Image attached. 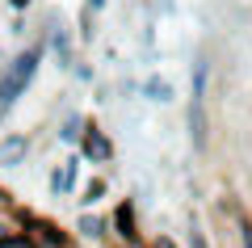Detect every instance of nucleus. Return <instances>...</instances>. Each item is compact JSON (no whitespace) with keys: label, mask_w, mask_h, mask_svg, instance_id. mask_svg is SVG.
I'll return each mask as SVG.
<instances>
[{"label":"nucleus","mask_w":252,"mask_h":248,"mask_svg":"<svg viewBox=\"0 0 252 248\" xmlns=\"http://www.w3.org/2000/svg\"><path fill=\"white\" fill-rule=\"evenodd\" d=\"M105 194H109V181H105V177H93L89 185L80 189V211H93V206H97Z\"/></svg>","instance_id":"obj_11"},{"label":"nucleus","mask_w":252,"mask_h":248,"mask_svg":"<svg viewBox=\"0 0 252 248\" xmlns=\"http://www.w3.org/2000/svg\"><path fill=\"white\" fill-rule=\"evenodd\" d=\"M0 206H4V211H13V202H9V194H4V189H0Z\"/></svg>","instance_id":"obj_19"},{"label":"nucleus","mask_w":252,"mask_h":248,"mask_svg":"<svg viewBox=\"0 0 252 248\" xmlns=\"http://www.w3.org/2000/svg\"><path fill=\"white\" fill-rule=\"evenodd\" d=\"M109 231L118 236L122 248H135L139 244V214H135V202H130V198L114 206V214H109Z\"/></svg>","instance_id":"obj_6"},{"label":"nucleus","mask_w":252,"mask_h":248,"mask_svg":"<svg viewBox=\"0 0 252 248\" xmlns=\"http://www.w3.org/2000/svg\"><path fill=\"white\" fill-rule=\"evenodd\" d=\"M84 126H89V118L80 114V109H72V114H63V122H59V143H67V147H80V135H84Z\"/></svg>","instance_id":"obj_10"},{"label":"nucleus","mask_w":252,"mask_h":248,"mask_svg":"<svg viewBox=\"0 0 252 248\" xmlns=\"http://www.w3.org/2000/svg\"><path fill=\"white\" fill-rule=\"evenodd\" d=\"M9 4H13L17 13H21V9H30V0H9Z\"/></svg>","instance_id":"obj_18"},{"label":"nucleus","mask_w":252,"mask_h":248,"mask_svg":"<svg viewBox=\"0 0 252 248\" xmlns=\"http://www.w3.org/2000/svg\"><path fill=\"white\" fill-rule=\"evenodd\" d=\"M42 59H46V42H42V38H34L26 51H17L9 63H4V71H0V122L13 114V106H17L21 97H26V89L34 84Z\"/></svg>","instance_id":"obj_1"},{"label":"nucleus","mask_w":252,"mask_h":248,"mask_svg":"<svg viewBox=\"0 0 252 248\" xmlns=\"http://www.w3.org/2000/svg\"><path fill=\"white\" fill-rule=\"evenodd\" d=\"M80 164H84V160L72 151L63 164H55V169H51V177H46L51 198H67V194H76V185H80Z\"/></svg>","instance_id":"obj_5"},{"label":"nucleus","mask_w":252,"mask_h":248,"mask_svg":"<svg viewBox=\"0 0 252 248\" xmlns=\"http://www.w3.org/2000/svg\"><path fill=\"white\" fill-rule=\"evenodd\" d=\"M84 9H89V13H101V9H105V0H89Z\"/></svg>","instance_id":"obj_17"},{"label":"nucleus","mask_w":252,"mask_h":248,"mask_svg":"<svg viewBox=\"0 0 252 248\" xmlns=\"http://www.w3.org/2000/svg\"><path fill=\"white\" fill-rule=\"evenodd\" d=\"M76 80H84V84H89V80H93V68H84V63H76Z\"/></svg>","instance_id":"obj_15"},{"label":"nucleus","mask_w":252,"mask_h":248,"mask_svg":"<svg viewBox=\"0 0 252 248\" xmlns=\"http://www.w3.org/2000/svg\"><path fill=\"white\" fill-rule=\"evenodd\" d=\"M17 219H21V211H17V206H13V211H4V206H0V240L17 231Z\"/></svg>","instance_id":"obj_13"},{"label":"nucleus","mask_w":252,"mask_h":248,"mask_svg":"<svg viewBox=\"0 0 252 248\" xmlns=\"http://www.w3.org/2000/svg\"><path fill=\"white\" fill-rule=\"evenodd\" d=\"M76 236L89 240V244H101V240H109V219H101V214H93V211H80V219H76Z\"/></svg>","instance_id":"obj_8"},{"label":"nucleus","mask_w":252,"mask_h":248,"mask_svg":"<svg viewBox=\"0 0 252 248\" xmlns=\"http://www.w3.org/2000/svg\"><path fill=\"white\" fill-rule=\"evenodd\" d=\"M139 93H143V101H152V106H168V101L177 97V89H172L168 76H147L143 84H139Z\"/></svg>","instance_id":"obj_9"},{"label":"nucleus","mask_w":252,"mask_h":248,"mask_svg":"<svg viewBox=\"0 0 252 248\" xmlns=\"http://www.w3.org/2000/svg\"><path fill=\"white\" fill-rule=\"evenodd\" d=\"M152 248H177V244H172L168 236H156V240H152Z\"/></svg>","instance_id":"obj_16"},{"label":"nucleus","mask_w":252,"mask_h":248,"mask_svg":"<svg viewBox=\"0 0 252 248\" xmlns=\"http://www.w3.org/2000/svg\"><path fill=\"white\" fill-rule=\"evenodd\" d=\"M30 135H4L0 139V169H21L26 164V156H30Z\"/></svg>","instance_id":"obj_7"},{"label":"nucleus","mask_w":252,"mask_h":248,"mask_svg":"<svg viewBox=\"0 0 252 248\" xmlns=\"http://www.w3.org/2000/svg\"><path fill=\"white\" fill-rule=\"evenodd\" d=\"M0 248H38L34 244V236H30V231H13V236H4V240H0Z\"/></svg>","instance_id":"obj_12"},{"label":"nucleus","mask_w":252,"mask_h":248,"mask_svg":"<svg viewBox=\"0 0 252 248\" xmlns=\"http://www.w3.org/2000/svg\"><path fill=\"white\" fill-rule=\"evenodd\" d=\"M206 93H210V59L198 55L193 59V71H189V109H185V122H189V143L198 151L210 147V118H206Z\"/></svg>","instance_id":"obj_2"},{"label":"nucleus","mask_w":252,"mask_h":248,"mask_svg":"<svg viewBox=\"0 0 252 248\" xmlns=\"http://www.w3.org/2000/svg\"><path fill=\"white\" fill-rule=\"evenodd\" d=\"M189 248H210V240H206V231H202L198 223H193V227H189Z\"/></svg>","instance_id":"obj_14"},{"label":"nucleus","mask_w":252,"mask_h":248,"mask_svg":"<svg viewBox=\"0 0 252 248\" xmlns=\"http://www.w3.org/2000/svg\"><path fill=\"white\" fill-rule=\"evenodd\" d=\"M42 42H46V51L55 55V68L59 71H76V42H72V34H67V26L63 21H46V34H42Z\"/></svg>","instance_id":"obj_3"},{"label":"nucleus","mask_w":252,"mask_h":248,"mask_svg":"<svg viewBox=\"0 0 252 248\" xmlns=\"http://www.w3.org/2000/svg\"><path fill=\"white\" fill-rule=\"evenodd\" d=\"M76 156H80V160H93V164H109V160H114V139H109L97 122H89V126H84V135H80Z\"/></svg>","instance_id":"obj_4"}]
</instances>
